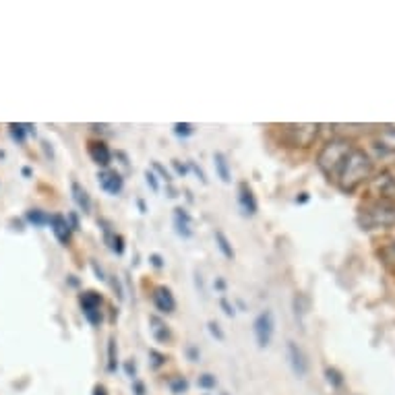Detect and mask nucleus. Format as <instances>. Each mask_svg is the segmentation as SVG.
<instances>
[{"mask_svg": "<svg viewBox=\"0 0 395 395\" xmlns=\"http://www.w3.org/2000/svg\"><path fill=\"white\" fill-rule=\"evenodd\" d=\"M373 174V159L371 155L360 149V147H352L350 153L346 155L337 176H335V186L342 193H354L360 184H365Z\"/></svg>", "mask_w": 395, "mask_h": 395, "instance_id": "nucleus-1", "label": "nucleus"}, {"mask_svg": "<svg viewBox=\"0 0 395 395\" xmlns=\"http://www.w3.org/2000/svg\"><path fill=\"white\" fill-rule=\"evenodd\" d=\"M352 147H354V143L348 139H333L321 149V153L317 157V166L327 176L329 182H335V176H337V172H340V168H342V164H344V159Z\"/></svg>", "mask_w": 395, "mask_h": 395, "instance_id": "nucleus-2", "label": "nucleus"}, {"mask_svg": "<svg viewBox=\"0 0 395 395\" xmlns=\"http://www.w3.org/2000/svg\"><path fill=\"white\" fill-rule=\"evenodd\" d=\"M360 226L365 230H375V228H387L395 224V201L392 199H375L367 203L360 209Z\"/></svg>", "mask_w": 395, "mask_h": 395, "instance_id": "nucleus-3", "label": "nucleus"}, {"mask_svg": "<svg viewBox=\"0 0 395 395\" xmlns=\"http://www.w3.org/2000/svg\"><path fill=\"white\" fill-rule=\"evenodd\" d=\"M281 129V139L290 147H308L319 132V125H283Z\"/></svg>", "mask_w": 395, "mask_h": 395, "instance_id": "nucleus-4", "label": "nucleus"}, {"mask_svg": "<svg viewBox=\"0 0 395 395\" xmlns=\"http://www.w3.org/2000/svg\"><path fill=\"white\" fill-rule=\"evenodd\" d=\"M102 294L94 292V290H87V292H81L79 296V304H81V310H83V317L87 319L89 325L94 327H100L102 325Z\"/></svg>", "mask_w": 395, "mask_h": 395, "instance_id": "nucleus-5", "label": "nucleus"}, {"mask_svg": "<svg viewBox=\"0 0 395 395\" xmlns=\"http://www.w3.org/2000/svg\"><path fill=\"white\" fill-rule=\"evenodd\" d=\"M253 331H255V337H257V346L259 348H267L273 340V333H275V319H273V313L271 310H261L255 321H253Z\"/></svg>", "mask_w": 395, "mask_h": 395, "instance_id": "nucleus-6", "label": "nucleus"}, {"mask_svg": "<svg viewBox=\"0 0 395 395\" xmlns=\"http://www.w3.org/2000/svg\"><path fill=\"white\" fill-rule=\"evenodd\" d=\"M98 182H100V188L106 191L108 195H121L125 188V178L116 170H110V168L98 172Z\"/></svg>", "mask_w": 395, "mask_h": 395, "instance_id": "nucleus-7", "label": "nucleus"}, {"mask_svg": "<svg viewBox=\"0 0 395 395\" xmlns=\"http://www.w3.org/2000/svg\"><path fill=\"white\" fill-rule=\"evenodd\" d=\"M151 300H153L155 308L159 313H164V315H170V313L176 310V298H174L172 290L166 288V286H155L153 292H151Z\"/></svg>", "mask_w": 395, "mask_h": 395, "instance_id": "nucleus-8", "label": "nucleus"}, {"mask_svg": "<svg viewBox=\"0 0 395 395\" xmlns=\"http://www.w3.org/2000/svg\"><path fill=\"white\" fill-rule=\"evenodd\" d=\"M238 205L243 209V213L247 218H253L257 216L259 211V203H257V197L253 193V188L249 186V182H240L238 184Z\"/></svg>", "mask_w": 395, "mask_h": 395, "instance_id": "nucleus-9", "label": "nucleus"}, {"mask_svg": "<svg viewBox=\"0 0 395 395\" xmlns=\"http://www.w3.org/2000/svg\"><path fill=\"white\" fill-rule=\"evenodd\" d=\"M50 228H52V234L56 236V240L60 243V245H69L71 243V236H73V228L69 226V220H67V216H62V213H52L50 216V224H48Z\"/></svg>", "mask_w": 395, "mask_h": 395, "instance_id": "nucleus-10", "label": "nucleus"}, {"mask_svg": "<svg viewBox=\"0 0 395 395\" xmlns=\"http://www.w3.org/2000/svg\"><path fill=\"white\" fill-rule=\"evenodd\" d=\"M87 151H89V157L98 166H102V170L110 168V164H112V151H110V147L104 141H89Z\"/></svg>", "mask_w": 395, "mask_h": 395, "instance_id": "nucleus-11", "label": "nucleus"}, {"mask_svg": "<svg viewBox=\"0 0 395 395\" xmlns=\"http://www.w3.org/2000/svg\"><path fill=\"white\" fill-rule=\"evenodd\" d=\"M288 358H290L292 371H294L298 377H304L306 371H308V362H306V356H304L302 348H300L296 342H288Z\"/></svg>", "mask_w": 395, "mask_h": 395, "instance_id": "nucleus-12", "label": "nucleus"}, {"mask_svg": "<svg viewBox=\"0 0 395 395\" xmlns=\"http://www.w3.org/2000/svg\"><path fill=\"white\" fill-rule=\"evenodd\" d=\"M373 188L377 191L379 197L383 199H392L395 201V172H383L375 178Z\"/></svg>", "mask_w": 395, "mask_h": 395, "instance_id": "nucleus-13", "label": "nucleus"}, {"mask_svg": "<svg viewBox=\"0 0 395 395\" xmlns=\"http://www.w3.org/2000/svg\"><path fill=\"white\" fill-rule=\"evenodd\" d=\"M191 224H193L191 213H188L184 207H176V209H174V230H176V234H178L180 238H191V236H193Z\"/></svg>", "mask_w": 395, "mask_h": 395, "instance_id": "nucleus-14", "label": "nucleus"}, {"mask_svg": "<svg viewBox=\"0 0 395 395\" xmlns=\"http://www.w3.org/2000/svg\"><path fill=\"white\" fill-rule=\"evenodd\" d=\"M149 331H151L153 340L159 342V344H170V342H172L170 325H168L164 319H159L157 315H151V317H149Z\"/></svg>", "mask_w": 395, "mask_h": 395, "instance_id": "nucleus-15", "label": "nucleus"}, {"mask_svg": "<svg viewBox=\"0 0 395 395\" xmlns=\"http://www.w3.org/2000/svg\"><path fill=\"white\" fill-rule=\"evenodd\" d=\"M71 193H73V201L77 203V207L83 211V213H91V197L89 193L85 191L83 184H79L77 180L71 182Z\"/></svg>", "mask_w": 395, "mask_h": 395, "instance_id": "nucleus-16", "label": "nucleus"}, {"mask_svg": "<svg viewBox=\"0 0 395 395\" xmlns=\"http://www.w3.org/2000/svg\"><path fill=\"white\" fill-rule=\"evenodd\" d=\"M213 166H216V172L220 176L222 182H230L232 180V174H230V164H228V157L222 153V151H216L213 153Z\"/></svg>", "mask_w": 395, "mask_h": 395, "instance_id": "nucleus-17", "label": "nucleus"}, {"mask_svg": "<svg viewBox=\"0 0 395 395\" xmlns=\"http://www.w3.org/2000/svg\"><path fill=\"white\" fill-rule=\"evenodd\" d=\"M213 236H216V245H218L220 253H222L228 261H234V259H236V253H234V247H232L230 238H228L222 230H216Z\"/></svg>", "mask_w": 395, "mask_h": 395, "instance_id": "nucleus-18", "label": "nucleus"}, {"mask_svg": "<svg viewBox=\"0 0 395 395\" xmlns=\"http://www.w3.org/2000/svg\"><path fill=\"white\" fill-rule=\"evenodd\" d=\"M25 220H27L29 224L37 226V228L50 224V216H48L46 211H42V209H29V211L25 213Z\"/></svg>", "mask_w": 395, "mask_h": 395, "instance_id": "nucleus-19", "label": "nucleus"}, {"mask_svg": "<svg viewBox=\"0 0 395 395\" xmlns=\"http://www.w3.org/2000/svg\"><path fill=\"white\" fill-rule=\"evenodd\" d=\"M119 369V348H116V337L112 335L108 340V373H116Z\"/></svg>", "mask_w": 395, "mask_h": 395, "instance_id": "nucleus-20", "label": "nucleus"}, {"mask_svg": "<svg viewBox=\"0 0 395 395\" xmlns=\"http://www.w3.org/2000/svg\"><path fill=\"white\" fill-rule=\"evenodd\" d=\"M168 387L174 395H182L188 392V381H186V377H172Z\"/></svg>", "mask_w": 395, "mask_h": 395, "instance_id": "nucleus-21", "label": "nucleus"}, {"mask_svg": "<svg viewBox=\"0 0 395 395\" xmlns=\"http://www.w3.org/2000/svg\"><path fill=\"white\" fill-rule=\"evenodd\" d=\"M31 132H35V129H33L31 125H10V134H12V139L19 141V143H23V141H25V134H31Z\"/></svg>", "mask_w": 395, "mask_h": 395, "instance_id": "nucleus-22", "label": "nucleus"}, {"mask_svg": "<svg viewBox=\"0 0 395 395\" xmlns=\"http://www.w3.org/2000/svg\"><path fill=\"white\" fill-rule=\"evenodd\" d=\"M197 385H199L201 389H205V392H211V389H216V385H218V379H216L213 375L205 373V375H201V377L197 379Z\"/></svg>", "mask_w": 395, "mask_h": 395, "instance_id": "nucleus-23", "label": "nucleus"}, {"mask_svg": "<svg viewBox=\"0 0 395 395\" xmlns=\"http://www.w3.org/2000/svg\"><path fill=\"white\" fill-rule=\"evenodd\" d=\"M193 132H195V127H193L191 123H176V125H174V134L180 137V139H186V137H191Z\"/></svg>", "mask_w": 395, "mask_h": 395, "instance_id": "nucleus-24", "label": "nucleus"}, {"mask_svg": "<svg viewBox=\"0 0 395 395\" xmlns=\"http://www.w3.org/2000/svg\"><path fill=\"white\" fill-rule=\"evenodd\" d=\"M149 360H151L153 369H159V367L166 365V356L161 352H157V350H149Z\"/></svg>", "mask_w": 395, "mask_h": 395, "instance_id": "nucleus-25", "label": "nucleus"}, {"mask_svg": "<svg viewBox=\"0 0 395 395\" xmlns=\"http://www.w3.org/2000/svg\"><path fill=\"white\" fill-rule=\"evenodd\" d=\"M145 182L149 184V188H151L153 193H159V182H157V176H155V172H151V170H145Z\"/></svg>", "mask_w": 395, "mask_h": 395, "instance_id": "nucleus-26", "label": "nucleus"}, {"mask_svg": "<svg viewBox=\"0 0 395 395\" xmlns=\"http://www.w3.org/2000/svg\"><path fill=\"white\" fill-rule=\"evenodd\" d=\"M207 327H209V333H211L218 342H224V340H226V333L222 331V327H220L216 321H209V323H207Z\"/></svg>", "mask_w": 395, "mask_h": 395, "instance_id": "nucleus-27", "label": "nucleus"}, {"mask_svg": "<svg viewBox=\"0 0 395 395\" xmlns=\"http://www.w3.org/2000/svg\"><path fill=\"white\" fill-rule=\"evenodd\" d=\"M325 375H327V381H329L331 385H335V387H340V385L344 383L342 375H340L335 369H327V371H325Z\"/></svg>", "mask_w": 395, "mask_h": 395, "instance_id": "nucleus-28", "label": "nucleus"}, {"mask_svg": "<svg viewBox=\"0 0 395 395\" xmlns=\"http://www.w3.org/2000/svg\"><path fill=\"white\" fill-rule=\"evenodd\" d=\"M151 168H153V170H155V172L161 176V180H166V182H172V176H170V172H168V170H166V168H164L159 161H151Z\"/></svg>", "mask_w": 395, "mask_h": 395, "instance_id": "nucleus-29", "label": "nucleus"}, {"mask_svg": "<svg viewBox=\"0 0 395 395\" xmlns=\"http://www.w3.org/2000/svg\"><path fill=\"white\" fill-rule=\"evenodd\" d=\"M172 168H174V172H176L180 178H184V176L188 174V166H186V164H180V159H172Z\"/></svg>", "mask_w": 395, "mask_h": 395, "instance_id": "nucleus-30", "label": "nucleus"}, {"mask_svg": "<svg viewBox=\"0 0 395 395\" xmlns=\"http://www.w3.org/2000/svg\"><path fill=\"white\" fill-rule=\"evenodd\" d=\"M220 306H222V310H224L228 317H234V315H236V308H234V304H230V300H228L226 296L220 300Z\"/></svg>", "mask_w": 395, "mask_h": 395, "instance_id": "nucleus-31", "label": "nucleus"}, {"mask_svg": "<svg viewBox=\"0 0 395 395\" xmlns=\"http://www.w3.org/2000/svg\"><path fill=\"white\" fill-rule=\"evenodd\" d=\"M67 220H69V226L73 228V232L81 228V224H79V216H77V211H71V213H67Z\"/></svg>", "mask_w": 395, "mask_h": 395, "instance_id": "nucleus-32", "label": "nucleus"}, {"mask_svg": "<svg viewBox=\"0 0 395 395\" xmlns=\"http://www.w3.org/2000/svg\"><path fill=\"white\" fill-rule=\"evenodd\" d=\"M89 265H91V269H94V273H96V277H98V279H102V281H108V277H106L104 269L98 265V261H94V259H91V261H89Z\"/></svg>", "mask_w": 395, "mask_h": 395, "instance_id": "nucleus-33", "label": "nucleus"}, {"mask_svg": "<svg viewBox=\"0 0 395 395\" xmlns=\"http://www.w3.org/2000/svg\"><path fill=\"white\" fill-rule=\"evenodd\" d=\"M110 283H112V288H114V292H116V296H119V300H123V298H125V290H123V286H121V281H119V277L114 275Z\"/></svg>", "mask_w": 395, "mask_h": 395, "instance_id": "nucleus-34", "label": "nucleus"}, {"mask_svg": "<svg viewBox=\"0 0 395 395\" xmlns=\"http://www.w3.org/2000/svg\"><path fill=\"white\" fill-rule=\"evenodd\" d=\"M125 373H127V377H131L132 381H134V377H137V365L132 360L125 362Z\"/></svg>", "mask_w": 395, "mask_h": 395, "instance_id": "nucleus-35", "label": "nucleus"}, {"mask_svg": "<svg viewBox=\"0 0 395 395\" xmlns=\"http://www.w3.org/2000/svg\"><path fill=\"white\" fill-rule=\"evenodd\" d=\"M149 263L153 265V267H155V269H161V267H164V259H161V255H157V253H151V255H149Z\"/></svg>", "mask_w": 395, "mask_h": 395, "instance_id": "nucleus-36", "label": "nucleus"}, {"mask_svg": "<svg viewBox=\"0 0 395 395\" xmlns=\"http://www.w3.org/2000/svg\"><path fill=\"white\" fill-rule=\"evenodd\" d=\"M188 168H191V170H193V172H195V174L199 176V180H201V182H207V178H205L203 170H201V168H199V166H197L195 161H188Z\"/></svg>", "mask_w": 395, "mask_h": 395, "instance_id": "nucleus-37", "label": "nucleus"}, {"mask_svg": "<svg viewBox=\"0 0 395 395\" xmlns=\"http://www.w3.org/2000/svg\"><path fill=\"white\" fill-rule=\"evenodd\" d=\"M132 394L134 395H145V385L141 383V381H132Z\"/></svg>", "mask_w": 395, "mask_h": 395, "instance_id": "nucleus-38", "label": "nucleus"}, {"mask_svg": "<svg viewBox=\"0 0 395 395\" xmlns=\"http://www.w3.org/2000/svg\"><path fill=\"white\" fill-rule=\"evenodd\" d=\"M186 356H188L193 362H197V360H199V350H197L195 346H188V348H186Z\"/></svg>", "mask_w": 395, "mask_h": 395, "instance_id": "nucleus-39", "label": "nucleus"}, {"mask_svg": "<svg viewBox=\"0 0 395 395\" xmlns=\"http://www.w3.org/2000/svg\"><path fill=\"white\" fill-rule=\"evenodd\" d=\"M94 395H108V392H106V387H104V385H100V383H98V385L94 387Z\"/></svg>", "mask_w": 395, "mask_h": 395, "instance_id": "nucleus-40", "label": "nucleus"}, {"mask_svg": "<svg viewBox=\"0 0 395 395\" xmlns=\"http://www.w3.org/2000/svg\"><path fill=\"white\" fill-rule=\"evenodd\" d=\"M216 288H218L220 292H224V290H226V281H224L222 277H218V279H216Z\"/></svg>", "mask_w": 395, "mask_h": 395, "instance_id": "nucleus-41", "label": "nucleus"}, {"mask_svg": "<svg viewBox=\"0 0 395 395\" xmlns=\"http://www.w3.org/2000/svg\"><path fill=\"white\" fill-rule=\"evenodd\" d=\"M137 205H139V209H141V213H145V211H147V207H145V203H143L141 199L137 201Z\"/></svg>", "mask_w": 395, "mask_h": 395, "instance_id": "nucleus-42", "label": "nucleus"}, {"mask_svg": "<svg viewBox=\"0 0 395 395\" xmlns=\"http://www.w3.org/2000/svg\"><path fill=\"white\" fill-rule=\"evenodd\" d=\"M222 395H228V394H222Z\"/></svg>", "mask_w": 395, "mask_h": 395, "instance_id": "nucleus-43", "label": "nucleus"}]
</instances>
